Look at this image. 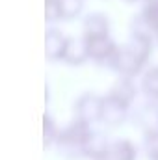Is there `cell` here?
<instances>
[{"instance_id": "6da1fadb", "label": "cell", "mask_w": 158, "mask_h": 160, "mask_svg": "<svg viewBox=\"0 0 158 160\" xmlns=\"http://www.w3.org/2000/svg\"><path fill=\"white\" fill-rule=\"evenodd\" d=\"M153 32H143V30H134L132 39L126 45L117 47V50L114 52V56L110 58L112 67L119 71L125 77H134L141 71L143 63L147 62V58L151 56V48H153V39H151Z\"/></svg>"}, {"instance_id": "7a4b0ae2", "label": "cell", "mask_w": 158, "mask_h": 160, "mask_svg": "<svg viewBox=\"0 0 158 160\" xmlns=\"http://www.w3.org/2000/svg\"><path fill=\"white\" fill-rule=\"evenodd\" d=\"M91 136V130H89V123L82 119L73 121L67 128L60 130L58 134V145L63 149V151H73V153H78L84 155V143L87 142V138Z\"/></svg>"}, {"instance_id": "3957f363", "label": "cell", "mask_w": 158, "mask_h": 160, "mask_svg": "<svg viewBox=\"0 0 158 160\" xmlns=\"http://www.w3.org/2000/svg\"><path fill=\"white\" fill-rule=\"evenodd\" d=\"M87 43V54L89 58H93L95 62H102V60H110L114 56V52L117 50V45L108 34H99V36H84Z\"/></svg>"}, {"instance_id": "277c9868", "label": "cell", "mask_w": 158, "mask_h": 160, "mask_svg": "<svg viewBox=\"0 0 158 160\" xmlns=\"http://www.w3.org/2000/svg\"><path fill=\"white\" fill-rule=\"evenodd\" d=\"M77 119H82L86 123H93V121L101 119V112H102V99L97 95H84L77 101Z\"/></svg>"}, {"instance_id": "5b68a950", "label": "cell", "mask_w": 158, "mask_h": 160, "mask_svg": "<svg viewBox=\"0 0 158 160\" xmlns=\"http://www.w3.org/2000/svg\"><path fill=\"white\" fill-rule=\"evenodd\" d=\"M128 114V106L125 102H121L117 99H114L112 95H108L106 99H102V112H101V121H104L108 127H116L121 125L126 119Z\"/></svg>"}, {"instance_id": "8992f818", "label": "cell", "mask_w": 158, "mask_h": 160, "mask_svg": "<svg viewBox=\"0 0 158 160\" xmlns=\"http://www.w3.org/2000/svg\"><path fill=\"white\" fill-rule=\"evenodd\" d=\"M69 39L58 32V30H48L45 34V54L48 60H63L65 50H67Z\"/></svg>"}, {"instance_id": "52a82bcc", "label": "cell", "mask_w": 158, "mask_h": 160, "mask_svg": "<svg viewBox=\"0 0 158 160\" xmlns=\"http://www.w3.org/2000/svg\"><path fill=\"white\" fill-rule=\"evenodd\" d=\"M136 158V149L128 140H119L106 147V151L93 160H134Z\"/></svg>"}, {"instance_id": "ba28073f", "label": "cell", "mask_w": 158, "mask_h": 160, "mask_svg": "<svg viewBox=\"0 0 158 160\" xmlns=\"http://www.w3.org/2000/svg\"><path fill=\"white\" fill-rule=\"evenodd\" d=\"M130 78H132V77H125V75H123V78L117 80V82L112 86L110 93H108V95H112L114 99L125 102L126 106H130V102H132L134 97H136V86H134V82Z\"/></svg>"}, {"instance_id": "9c48e42d", "label": "cell", "mask_w": 158, "mask_h": 160, "mask_svg": "<svg viewBox=\"0 0 158 160\" xmlns=\"http://www.w3.org/2000/svg\"><path fill=\"white\" fill-rule=\"evenodd\" d=\"M86 58H89V54H87V43H86V38H80V39H69L63 60H65L67 63L78 65V63H82Z\"/></svg>"}, {"instance_id": "30bf717a", "label": "cell", "mask_w": 158, "mask_h": 160, "mask_svg": "<svg viewBox=\"0 0 158 160\" xmlns=\"http://www.w3.org/2000/svg\"><path fill=\"white\" fill-rule=\"evenodd\" d=\"M108 19L101 13H93L84 21V36H99V34H108Z\"/></svg>"}, {"instance_id": "8fae6325", "label": "cell", "mask_w": 158, "mask_h": 160, "mask_svg": "<svg viewBox=\"0 0 158 160\" xmlns=\"http://www.w3.org/2000/svg\"><path fill=\"white\" fill-rule=\"evenodd\" d=\"M108 145H110V143L106 142V138H102V136L91 132V136H89L87 142L84 143V155H86V157H91V158H97V157H101V155L106 151Z\"/></svg>"}, {"instance_id": "7c38bea8", "label": "cell", "mask_w": 158, "mask_h": 160, "mask_svg": "<svg viewBox=\"0 0 158 160\" xmlns=\"http://www.w3.org/2000/svg\"><path fill=\"white\" fill-rule=\"evenodd\" d=\"M141 19L147 22L151 32L158 38V0H149L141 11Z\"/></svg>"}, {"instance_id": "4fadbf2b", "label": "cell", "mask_w": 158, "mask_h": 160, "mask_svg": "<svg viewBox=\"0 0 158 160\" xmlns=\"http://www.w3.org/2000/svg\"><path fill=\"white\" fill-rule=\"evenodd\" d=\"M141 89L151 99H158V67H153L145 73V77L141 80Z\"/></svg>"}, {"instance_id": "5bb4252c", "label": "cell", "mask_w": 158, "mask_h": 160, "mask_svg": "<svg viewBox=\"0 0 158 160\" xmlns=\"http://www.w3.org/2000/svg\"><path fill=\"white\" fill-rule=\"evenodd\" d=\"M145 153L151 160H158V128L145 132Z\"/></svg>"}, {"instance_id": "9a60e30c", "label": "cell", "mask_w": 158, "mask_h": 160, "mask_svg": "<svg viewBox=\"0 0 158 160\" xmlns=\"http://www.w3.org/2000/svg\"><path fill=\"white\" fill-rule=\"evenodd\" d=\"M45 19L48 22L63 19V15H62V2L60 0H45Z\"/></svg>"}, {"instance_id": "2e32d148", "label": "cell", "mask_w": 158, "mask_h": 160, "mask_svg": "<svg viewBox=\"0 0 158 160\" xmlns=\"http://www.w3.org/2000/svg\"><path fill=\"white\" fill-rule=\"evenodd\" d=\"M62 2V15L63 19H73L82 11L84 0H60Z\"/></svg>"}, {"instance_id": "e0dca14e", "label": "cell", "mask_w": 158, "mask_h": 160, "mask_svg": "<svg viewBox=\"0 0 158 160\" xmlns=\"http://www.w3.org/2000/svg\"><path fill=\"white\" fill-rule=\"evenodd\" d=\"M43 130H45V145H50L52 142L58 140L60 130H58L56 123L50 119V116H45L43 118Z\"/></svg>"}]
</instances>
